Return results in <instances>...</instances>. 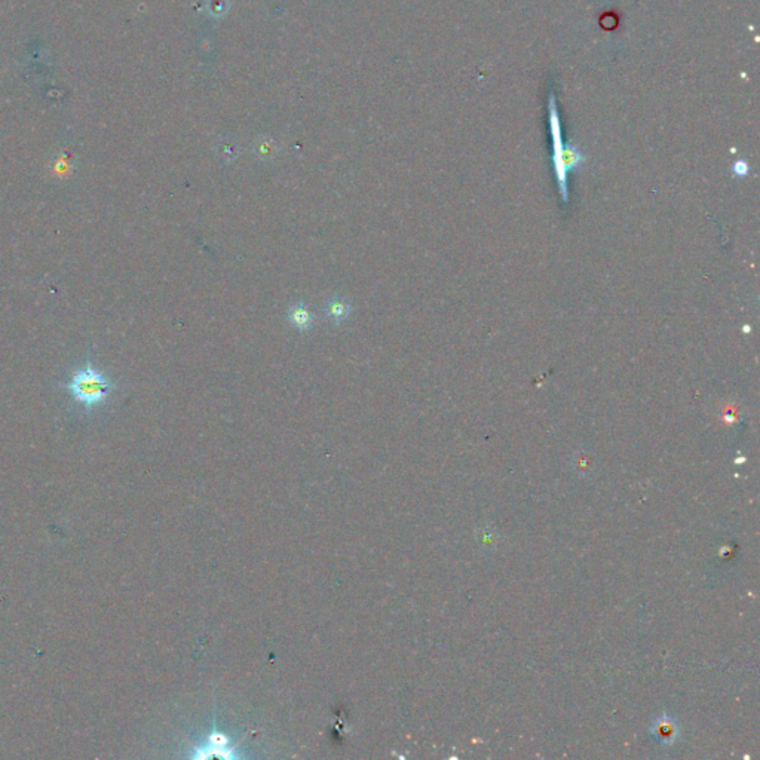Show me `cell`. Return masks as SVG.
I'll list each match as a JSON object with an SVG mask.
<instances>
[{"label":"cell","mask_w":760,"mask_h":760,"mask_svg":"<svg viewBox=\"0 0 760 760\" xmlns=\"http://www.w3.org/2000/svg\"><path fill=\"white\" fill-rule=\"evenodd\" d=\"M67 391L74 400L85 407H95L103 404L108 395L115 389L112 379L95 369L91 362L85 367L74 371L72 379L66 384Z\"/></svg>","instance_id":"6da1fadb"},{"label":"cell","mask_w":760,"mask_h":760,"mask_svg":"<svg viewBox=\"0 0 760 760\" xmlns=\"http://www.w3.org/2000/svg\"><path fill=\"white\" fill-rule=\"evenodd\" d=\"M548 122H549V131L552 138V165H554V176H556L559 194L561 196V201L567 203L569 201V183H567V169L563 160L564 152V142H563V131H561V121L559 107L556 101V95L549 92L548 97Z\"/></svg>","instance_id":"7a4b0ae2"},{"label":"cell","mask_w":760,"mask_h":760,"mask_svg":"<svg viewBox=\"0 0 760 760\" xmlns=\"http://www.w3.org/2000/svg\"><path fill=\"white\" fill-rule=\"evenodd\" d=\"M287 320L298 331H308L315 323V316L309 306L303 302H296L290 305L287 312Z\"/></svg>","instance_id":"3957f363"},{"label":"cell","mask_w":760,"mask_h":760,"mask_svg":"<svg viewBox=\"0 0 760 760\" xmlns=\"http://www.w3.org/2000/svg\"><path fill=\"white\" fill-rule=\"evenodd\" d=\"M352 313V305L342 296H332L325 305L327 318L336 325H340L350 318Z\"/></svg>","instance_id":"277c9868"},{"label":"cell","mask_w":760,"mask_h":760,"mask_svg":"<svg viewBox=\"0 0 760 760\" xmlns=\"http://www.w3.org/2000/svg\"><path fill=\"white\" fill-rule=\"evenodd\" d=\"M563 160H564V165L567 171H575L582 165L583 156L579 152V149L572 145V142H567V145H564Z\"/></svg>","instance_id":"5b68a950"},{"label":"cell","mask_w":760,"mask_h":760,"mask_svg":"<svg viewBox=\"0 0 760 760\" xmlns=\"http://www.w3.org/2000/svg\"><path fill=\"white\" fill-rule=\"evenodd\" d=\"M676 726L673 722L669 720V717H662L656 722V738L662 739L664 742H671L676 737Z\"/></svg>","instance_id":"8992f818"},{"label":"cell","mask_w":760,"mask_h":760,"mask_svg":"<svg viewBox=\"0 0 760 760\" xmlns=\"http://www.w3.org/2000/svg\"><path fill=\"white\" fill-rule=\"evenodd\" d=\"M732 172H734V176H737V177H746L747 174L750 172V167H749V164L746 161L739 160V161L734 162Z\"/></svg>","instance_id":"52a82bcc"}]
</instances>
